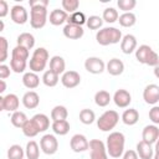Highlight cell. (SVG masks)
<instances>
[{
	"label": "cell",
	"instance_id": "1",
	"mask_svg": "<svg viewBox=\"0 0 159 159\" xmlns=\"http://www.w3.org/2000/svg\"><path fill=\"white\" fill-rule=\"evenodd\" d=\"M125 137L122 132H112L107 137L106 150L107 154L112 158H120L124 152Z\"/></svg>",
	"mask_w": 159,
	"mask_h": 159
},
{
	"label": "cell",
	"instance_id": "2",
	"mask_svg": "<svg viewBox=\"0 0 159 159\" xmlns=\"http://www.w3.org/2000/svg\"><path fill=\"white\" fill-rule=\"evenodd\" d=\"M122 40V32L117 27L109 26V27H103L97 31L96 34V41L101 46H108V45H114L118 43Z\"/></svg>",
	"mask_w": 159,
	"mask_h": 159
},
{
	"label": "cell",
	"instance_id": "3",
	"mask_svg": "<svg viewBox=\"0 0 159 159\" xmlns=\"http://www.w3.org/2000/svg\"><path fill=\"white\" fill-rule=\"evenodd\" d=\"M47 61H48V51L45 47H37L32 52V56H31L30 62H29L30 71L34 73L42 72L46 68Z\"/></svg>",
	"mask_w": 159,
	"mask_h": 159
},
{
	"label": "cell",
	"instance_id": "4",
	"mask_svg": "<svg viewBox=\"0 0 159 159\" xmlns=\"http://www.w3.org/2000/svg\"><path fill=\"white\" fill-rule=\"evenodd\" d=\"M118 122H119V114L113 109H108L104 113H102L97 119V127L102 132H111L112 129H114Z\"/></svg>",
	"mask_w": 159,
	"mask_h": 159
},
{
	"label": "cell",
	"instance_id": "5",
	"mask_svg": "<svg viewBox=\"0 0 159 159\" xmlns=\"http://www.w3.org/2000/svg\"><path fill=\"white\" fill-rule=\"evenodd\" d=\"M47 21V7L32 6L30 10V25L34 29H42Z\"/></svg>",
	"mask_w": 159,
	"mask_h": 159
},
{
	"label": "cell",
	"instance_id": "6",
	"mask_svg": "<svg viewBox=\"0 0 159 159\" xmlns=\"http://www.w3.org/2000/svg\"><path fill=\"white\" fill-rule=\"evenodd\" d=\"M89 158L91 159H108L106 144L101 139H92L88 142Z\"/></svg>",
	"mask_w": 159,
	"mask_h": 159
},
{
	"label": "cell",
	"instance_id": "7",
	"mask_svg": "<svg viewBox=\"0 0 159 159\" xmlns=\"http://www.w3.org/2000/svg\"><path fill=\"white\" fill-rule=\"evenodd\" d=\"M40 148L45 154L52 155L58 149V140L53 134H45L40 139Z\"/></svg>",
	"mask_w": 159,
	"mask_h": 159
},
{
	"label": "cell",
	"instance_id": "8",
	"mask_svg": "<svg viewBox=\"0 0 159 159\" xmlns=\"http://www.w3.org/2000/svg\"><path fill=\"white\" fill-rule=\"evenodd\" d=\"M84 68L87 72H89L92 75H99L106 70V63L102 58L92 56L84 61Z\"/></svg>",
	"mask_w": 159,
	"mask_h": 159
},
{
	"label": "cell",
	"instance_id": "9",
	"mask_svg": "<svg viewBox=\"0 0 159 159\" xmlns=\"http://www.w3.org/2000/svg\"><path fill=\"white\" fill-rule=\"evenodd\" d=\"M143 99L148 104L157 106V103L159 102V86L154 83L148 84L143 91Z\"/></svg>",
	"mask_w": 159,
	"mask_h": 159
},
{
	"label": "cell",
	"instance_id": "10",
	"mask_svg": "<svg viewBox=\"0 0 159 159\" xmlns=\"http://www.w3.org/2000/svg\"><path fill=\"white\" fill-rule=\"evenodd\" d=\"M10 16H11V20L17 25H24L29 20L27 10L22 5H14L10 10Z\"/></svg>",
	"mask_w": 159,
	"mask_h": 159
},
{
	"label": "cell",
	"instance_id": "11",
	"mask_svg": "<svg viewBox=\"0 0 159 159\" xmlns=\"http://www.w3.org/2000/svg\"><path fill=\"white\" fill-rule=\"evenodd\" d=\"M159 138V128L155 124H149L143 128L142 132V140L148 144H157Z\"/></svg>",
	"mask_w": 159,
	"mask_h": 159
},
{
	"label": "cell",
	"instance_id": "12",
	"mask_svg": "<svg viewBox=\"0 0 159 159\" xmlns=\"http://www.w3.org/2000/svg\"><path fill=\"white\" fill-rule=\"evenodd\" d=\"M61 83L66 88H75L81 83V76L76 71H65L61 77Z\"/></svg>",
	"mask_w": 159,
	"mask_h": 159
},
{
	"label": "cell",
	"instance_id": "13",
	"mask_svg": "<svg viewBox=\"0 0 159 159\" xmlns=\"http://www.w3.org/2000/svg\"><path fill=\"white\" fill-rule=\"evenodd\" d=\"M70 147L75 153H82L88 149V139L83 134H75L70 140Z\"/></svg>",
	"mask_w": 159,
	"mask_h": 159
},
{
	"label": "cell",
	"instance_id": "14",
	"mask_svg": "<svg viewBox=\"0 0 159 159\" xmlns=\"http://www.w3.org/2000/svg\"><path fill=\"white\" fill-rule=\"evenodd\" d=\"M113 102L119 108H127L132 102V96L127 89H117L113 94Z\"/></svg>",
	"mask_w": 159,
	"mask_h": 159
},
{
	"label": "cell",
	"instance_id": "15",
	"mask_svg": "<svg viewBox=\"0 0 159 159\" xmlns=\"http://www.w3.org/2000/svg\"><path fill=\"white\" fill-rule=\"evenodd\" d=\"M137 48V39L134 35L132 34H127L124 36H122L120 40V50L125 55H130L132 52H134Z\"/></svg>",
	"mask_w": 159,
	"mask_h": 159
},
{
	"label": "cell",
	"instance_id": "16",
	"mask_svg": "<svg viewBox=\"0 0 159 159\" xmlns=\"http://www.w3.org/2000/svg\"><path fill=\"white\" fill-rule=\"evenodd\" d=\"M138 158L140 159H153L154 157V148L152 144H148L143 140H140L137 144V150H135Z\"/></svg>",
	"mask_w": 159,
	"mask_h": 159
},
{
	"label": "cell",
	"instance_id": "17",
	"mask_svg": "<svg viewBox=\"0 0 159 159\" xmlns=\"http://www.w3.org/2000/svg\"><path fill=\"white\" fill-rule=\"evenodd\" d=\"M106 70L111 76H119L124 71V63L119 58H112L107 62Z\"/></svg>",
	"mask_w": 159,
	"mask_h": 159
},
{
	"label": "cell",
	"instance_id": "18",
	"mask_svg": "<svg viewBox=\"0 0 159 159\" xmlns=\"http://www.w3.org/2000/svg\"><path fill=\"white\" fill-rule=\"evenodd\" d=\"M22 104L27 109H34L40 104V96L35 91H27L22 96Z\"/></svg>",
	"mask_w": 159,
	"mask_h": 159
},
{
	"label": "cell",
	"instance_id": "19",
	"mask_svg": "<svg viewBox=\"0 0 159 159\" xmlns=\"http://www.w3.org/2000/svg\"><path fill=\"white\" fill-rule=\"evenodd\" d=\"M63 35L65 37L70 39V40H78L84 35V30L81 26H76V25H70L67 24L63 27Z\"/></svg>",
	"mask_w": 159,
	"mask_h": 159
},
{
	"label": "cell",
	"instance_id": "20",
	"mask_svg": "<svg viewBox=\"0 0 159 159\" xmlns=\"http://www.w3.org/2000/svg\"><path fill=\"white\" fill-rule=\"evenodd\" d=\"M31 120L34 122V124H35V127L37 128L39 133L45 132V130H47V129L50 128V118H48L46 114H43V113H37V114H35V116L31 118Z\"/></svg>",
	"mask_w": 159,
	"mask_h": 159
},
{
	"label": "cell",
	"instance_id": "21",
	"mask_svg": "<svg viewBox=\"0 0 159 159\" xmlns=\"http://www.w3.org/2000/svg\"><path fill=\"white\" fill-rule=\"evenodd\" d=\"M154 52V50L148 46V45H140L138 48H135V58L138 60V62L143 63V65H147L150 55Z\"/></svg>",
	"mask_w": 159,
	"mask_h": 159
},
{
	"label": "cell",
	"instance_id": "22",
	"mask_svg": "<svg viewBox=\"0 0 159 159\" xmlns=\"http://www.w3.org/2000/svg\"><path fill=\"white\" fill-rule=\"evenodd\" d=\"M20 99L15 93H9L4 97V111L7 112H15L19 109Z\"/></svg>",
	"mask_w": 159,
	"mask_h": 159
},
{
	"label": "cell",
	"instance_id": "23",
	"mask_svg": "<svg viewBox=\"0 0 159 159\" xmlns=\"http://www.w3.org/2000/svg\"><path fill=\"white\" fill-rule=\"evenodd\" d=\"M67 12H65L63 10H60V9H53L51 12H50V24L53 25V26H60L62 25L63 22L67 21Z\"/></svg>",
	"mask_w": 159,
	"mask_h": 159
},
{
	"label": "cell",
	"instance_id": "24",
	"mask_svg": "<svg viewBox=\"0 0 159 159\" xmlns=\"http://www.w3.org/2000/svg\"><path fill=\"white\" fill-rule=\"evenodd\" d=\"M22 84L29 89H35L40 84V77L34 72H25L22 76Z\"/></svg>",
	"mask_w": 159,
	"mask_h": 159
},
{
	"label": "cell",
	"instance_id": "25",
	"mask_svg": "<svg viewBox=\"0 0 159 159\" xmlns=\"http://www.w3.org/2000/svg\"><path fill=\"white\" fill-rule=\"evenodd\" d=\"M50 70L56 75H62L66 70V62L61 56H53L50 58Z\"/></svg>",
	"mask_w": 159,
	"mask_h": 159
},
{
	"label": "cell",
	"instance_id": "26",
	"mask_svg": "<svg viewBox=\"0 0 159 159\" xmlns=\"http://www.w3.org/2000/svg\"><path fill=\"white\" fill-rule=\"evenodd\" d=\"M139 120V113L134 108H128L122 113V122L125 125H134Z\"/></svg>",
	"mask_w": 159,
	"mask_h": 159
},
{
	"label": "cell",
	"instance_id": "27",
	"mask_svg": "<svg viewBox=\"0 0 159 159\" xmlns=\"http://www.w3.org/2000/svg\"><path fill=\"white\" fill-rule=\"evenodd\" d=\"M16 42H17L19 46H22V47H25V48H27L30 51L35 46V37L30 32H22V34H20L17 36Z\"/></svg>",
	"mask_w": 159,
	"mask_h": 159
},
{
	"label": "cell",
	"instance_id": "28",
	"mask_svg": "<svg viewBox=\"0 0 159 159\" xmlns=\"http://www.w3.org/2000/svg\"><path fill=\"white\" fill-rule=\"evenodd\" d=\"M68 117V111L65 106H55L51 111V119L52 122H56V120H65L67 119Z\"/></svg>",
	"mask_w": 159,
	"mask_h": 159
},
{
	"label": "cell",
	"instance_id": "29",
	"mask_svg": "<svg viewBox=\"0 0 159 159\" xmlns=\"http://www.w3.org/2000/svg\"><path fill=\"white\" fill-rule=\"evenodd\" d=\"M51 128H52L55 134H57V135H66L70 132V123L67 122V119H65V120H56V122H52Z\"/></svg>",
	"mask_w": 159,
	"mask_h": 159
},
{
	"label": "cell",
	"instance_id": "30",
	"mask_svg": "<svg viewBox=\"0 0 159 159\" xmlns=\"http://www.w3.org/2000/svg\"><path fill=\"white\" fill-rule=\"evenodd\" d=\"M25 155L27 159H39L40 157V147L35 140H30L25 148Z\"/></svg>",
	"mask_w": 159,
	"mask_h": 159
},
{
	"label": "cell",
	"instance_id": "31",
	"mask_svg": "<svg viewBox=\"0 0 159 159\" xmlns=\"http://www.w3.org/2000/svg\"><path fill=\"white\" fill-rule=\"evenodd\" d=\"M117 21H119L122 27H132L137 22V16L133 12H123L120 16H118Z\"/></svg>",
	"mask_w": 159,
	"mask_h": 159
},
{
	"label": "cell",
	"instance_id": "32",
	"mask_svg": "<svg viewBox=\"0 0 159 159\" xmlns=\"http://www.w3.org/2000/svg\"><path fill=\"white\" fill-rule=\"evenodd\" d=\"M111 101H112V97H111L109 92H107V91H104V89L98 91V92L94 94V103H96L98 107H107Z\"/></svg>",
	"mask_w": 159,
	"mask_h": 159
},
{
	"label": "cell",
	"instance_id": "33",
	"mask_svg": "<svg viewBox=\"0 0 159 159\" xmlns=\"http://www.w3.org/2000/svg\"><path fill=\"white\" fill-rule=\"evenodd\" d=\"M86 20H87V17L81 11H75V12H72V14H70L67 16V24L81 26V27H82V25L86 24Z\"/></svg>",
	"mask_w": 159,
	"mask_h": 159
},
{
	"label": "cell",
	"instance_id": "34",
	"mask_svg": "<svg viewBox=\"0 0 159 159\" xmlns=\"http://www.w3.org/2000/svg\"><path fill=\"white\" fill-rule=\"evenodd\" d=\"M41 80H42V82H43L45 86H47V87H55L58 83V81H60V76L56 75L55 72H52L51 70H47V71L43 72Z\"/></svg>",
	"mask_w": 159,
	"mask_h": 159
},
{
	"label": "cell",
	"instance_id": "35",
	"mask_svg": "<svg viewBox=\"0 0 159 159\" xmlns=\"http://www.w3.org/2000/svg\"><path fill=\"white\" fill-rule=\"evenodd\" d=\"M29 118H27V116L24 113V112H21V111H15V112H12V114H11V118H10V120H11V124L14 125V127H16V128H22V125L25 124V122Z\"/></svg>",
	"mask_w": 159,
	"mask_h": 159
},
{
	"label": "cell",
	"instance_id": "36",
	"mask_svg": "<svg viewBox=\"0 0 159 159\" xmlns=\"http://www.w3.org/2000/svg\"><path fill=\"white\" fill-rule=\"evenodd\" d=\"M7 159H24L25 157V150L21 148L19 144H12L7 149Z\"/></svg>",
	"mask_w": 159,
	"mask_h": 159
},
{
	"label": "cell",
	"instance_id": "37",
	"mask_svg": "<svg viewBox=\"0 0 159 159\" xmlns=\"http://www.w3.org/2000/svg\"><path fill=\"white\" fill-rule=\"evenodd\" d=\"M118 16H119V14L114 7H106L102 14V20L108 24H113L118 20Z\"/></svg>",
	"mask_w": 159,
	"mask_h": 159
},
{
	"label": "cell",
	"instance_id": "38",
	"mask_svg": "<svg viewBox=\"0 0 159 159\" xmlns=\"http://www.w3.org/2000/svg\"><path fill=\"white\" fill-rule=\"evenodd\" d=\"M29 56H30V52L27 48L22 47V46H19L16 45L12 51H11V57L12 58H19V60H24V61H27L29 60Z\"/></svg>",
	"mask_w": 159,
	"mask_h": 159
},
{
	"label": "cell",
	"instance_id": "39",
	"mask_svg": "<svg viewBox=\"0 0 159 159\" xmlns=\"http://www.w3.org/2000/svg\"><path fill=\"white\" fill-rule=\"evenodd\" d=\"M80 120H81L83 124H86V125L92 124V123L96 120V114H94V112H93L92 109L84 108V109H82V111L80 112Z\"/></svg>",
	"mask_w": 159,
	"mask_h": 159
},
{
	"label": "cell",
	"instance_id": "40",
	"mask_svg": "<svg viewBox=\"0 0 159 159\" xmlns=\"http://www.w3.org/2000/svg\"><path fill=\"white\" fill-rule=\"evenodd\" d=\"M21 130H22L24 135H26L29 138H34V137H36L39 134V130H37V128L35 127V124H34V122L31 119H27L25 122V124L22 125Z\"/></svg>",
	"mask_w": 159,
	"mask_h": 159
},
{
	"label": "cell",
	"instance_id": "41",
	"mask_svg": "<svg viewBox=\"0 0 159 159\" xmlns=\"http://www.w3.org/2000/svg\"><path fill=\"white\" fill-rule=\"evenodd\" d=\"M27 66V62L24 60H19V58H12L10 60V70L14 71L15 73H22L25 72Z\"/></svg>",
	"mask_w": 159,
	"mask_h": 159
},
{
	"label": "cell",
	"instance_id": "42",
	"mask_svg": "<svg viewBox=\"0 0 159 159\" xmlns=\"http://www.w3.org/2000/svg\"><path fill=\"white\" fill-rule=\"evenodd\" d=\"M86 25H87V27H88L89 30H98V29L102 27L103 20H102V17H99V16H97V15H92V16L87 17Z\"/></svg>",
	"mask_w": 159,
	"mask_h": 159
},
{
	"label": "cell",
	"instance_id": "43",
	"mask_svg": "<svg viewBox=\"0 0 159 159\" xmlns=\"http://www.w3.org/2000/svg\"><path fill=\"white\" fill-rule=\"evenodd\" d=\"M61 5H62V10L65 12L72 14V12L77 11V9L80 7V1L78 0H62Z\"/></svg>",
	"mask_w": 159,
	"mask_h": 159
},
{
	"label": "cell",
	"instance_id": "44",
	"mask_svg": "<svg viewBox=\"0 0 159 159\" xmlns=\"http://www.w3.org/2000/svg\"><path fill=\"white\" fill-rule=\"evenodd\" d=\"M9 56V42L4 36H0V63L7 60Z\"/></svg>",
	"mask_w": 159,
	"mask_h": 159
},
{
	"label": "cell",
	"instance_id": "45",
	"mask_svg": "<svg viewBox=\"0 0 159 159\" xmlns=\"http://www.w3.org/2000/svg\"><path fill=\"white\" fill-rule=\"evenodd\" d=\"M117 5L119 7V10L124 11V12H130V10H133L137 5L135 0H118Z\"/></svg>",
	"mask_w": 159,
	"mask_h": 159
},
{
	"label": "cell",
	"instance_id": "46",
	"mask_svg": "<svg viewBox=\"0 0 159 159\" xmlns=\"http://www.w3.org/2000/svg\"><path fill=\"white\" fill-rule=\"evenodd\" d=\"M149 119L153 122V124H159V107L154 106L150 111H149Z\"/></svg>",
	"mask_w": 159,
	"mask_h": 159
},
{
	"label": "cell",
	"instance_id": "47",
	"mask_svg": "<svg viewBox=\"0 0 159 159\" xmlns=\"http://www.w3.org/2000/svg\"><path fill=\"white\" fill-rule=\"evenodd\" d=\"M10 73H11V70L9 66L4 65V63H0V80H6L10 77Z\"/></svg>",
	"mask_w": 159,
	"mask_h": 159
},
{
	"label": "cell",
	"instance_id": "48",
	"mask_svg": "<svg viewBox=\"0 0 159 159\" xmlns=\"http://www.w3.org/2000/svg\"><path fill=\"white\" fill-rule=\"evenodd\" d=\"M9 14V5L5 0H0V19Z\"/></svg>",
	"mask_w": 159,
	"mask_h": 159
},
{
	"label": "cell",
	"instance_id": "49",
	"mask_svg": "<svg viewBox=\"0 0 159 159\" xmlns=\"http://www.w3.org/2000/svg\"><path fill=\"white\" fill-rule=\"evenodd\" d=\"M122 159H139V158H138L135 150L129 149V150L123 152V154H122Z\"/></svg>",
	"mask_w": 159,
	"mask_h": 159
},
{
	"label": "cell",
	"instance_id": "50",
	"mask_svg": "<svg viewBox=\"0 0 159 159\" xmlns=\"http://www.w3.org/2000/svg\"><path fill=\"white\" fill-rule=\"evenodd\" d=\"M29 5H30V7H32V6H45V7H47L48 0H30Z\"/></svg>",
	"mask_w": 159,
	"mask_h": 159
},
{
	"label": "cell",
	"instance_id": "51",
	"mask_svg": "<svg viewBox=\"0 0 159 159\" xmlns=\"http://www.w3.org/2000/svg\"><path fill=\"white\" fill-rule=\"evenodd\" d=\"M5 89H6V82L4 80H0V94L5 92Z\"/></svg>",
	"mask_w": 159,
	"mask_h": 159
},
{
	"label": "cell",
	"instance_id": "52",
	"mask_svg": "<svg viewBox=\"0 0 159 159\" xmlns=\"http://www.w3.org/2000/svg\"><path fill=\"white\" fill-rule=\"evenodd\" d=\"M4 29H5V24H4V21H2V20H0V32H1V31H4Z\"/></svg>",
	"mask_w": 159,
	"mask_h": 159
}]
</instances>
